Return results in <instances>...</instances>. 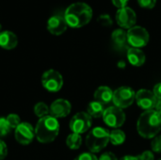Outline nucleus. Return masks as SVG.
Segmentation results:
<instances>
[{
	"mask_svg": "<svg viewBox=\"0 0 161 160\" xmlns=\"http://www.w3.org/2000/svg\"><path fill=\"white\" fill-rule=\"evenodd\" d=\"M92 8L84 2L71 4L64 12V18L68 26L72 28H80L88 25L92 18Z\"/></svg>",
	"mask_w": 161,
	"mask_h": 160,
	"instance_id": "1",
	"label": "nucleus"
},
{
	"mask_svg": "<svg viewBox=\"0 0 161 160\" xmlns=\"http://www.w3.org/2000/svg\"><path fill=\"white\" fill-rule=\"evenodd\" d=\"M161 129V116L155 110H146L137 122V130L143 139H154Z\"/></svg>",
	"mask_w": 161,
	"mask_h": 160,
	"instance_id": "2",
	"label": "nucleus"
},
{
	"mask_svg": "<svg viewBox=\"0 0 161 160\" xmlns=\"http://www.w3.org/2000/svg\"><path fill=\"white\" fill-rule=\"evenodd\" d=\"M59 133V123L51 115L39 119L35 126V138L41 143H50Z\"/></svg>",
	"mask_w": 161,
	"mask_h": 160,
	"instance_id": "3",
	"label": "nucleus"
},
{
	"mask_svg": "<svg viewBox=\"0 0 161 160\" xmlns=\"http://www.w3.org/2000/svg\"><path fill=\"white\" fill-rule=\"evenodd\" d=\"M109 142V132L104 127H94L86 137V146L91 153L95 154L105 149Z\"/></svg>",
	"mask_w": 161,
	"mask_h": 160,
	"instance_id": "4",
	"label": "nucleus"
},
{
	"mask_svg": "<svg viewBox=\"0 0 161 160\" xmlns=\"http://www.w3.org/2000/svg\"><path fill=\"white\" fill-rule=\"evenodd\" d=\"M127 43L134 48H142L149 42V32L141 25H135L127 30Z\"/></svg>",
	"mask_w": 161,
	"mask_h": 160,
	"instance_id": "5",
	"label": "nucleus"
},
{
	"mask_svg": "<svg viewBox=\"0 0 161 160\" xmlns=\"http://www.w3.org/2000/svg\"><path fill=\"white\" fill-rule=\"evenodd\" d=\"M42 85L49 92H58L63 86V77L59 72L49 69L42 75Z\"/></svg>",
	"mask_w": 161,
	"mask_h": 160,
	"instance_id": "6",
	"label": "nucleus"
},
{
	"mask_svg": "<svg viewBox=\"0 0 161 160\" xmlns=\"http://www.w3.org/2000/svg\"><path fill=\"white\" fill-rule=\"evenodd\" d=\"M136 98L135 91L130 87H120L113 92V99L112 102L114 103L115 107H118L122 109L127 108L130 107Z\"/></svg>",
	"mask_w": 161,
	"mask_h": 160,
	"instance_id": "7",
	"label": "nucleus"
},
{
	"mask_svg": "<svg viewBox=\"0 0 161 160\" xmlns=\"http://www.w3.org/2000/svg\"><path fill=\"white\" fill-rule=\"evenodd\" d=\"M103 120L105 124L111 128L117 129L121 127L125 122V113L118 107H108L105 109L103 114Z\"/></svg>",
	"mask_w": 161,
	"mask_h": 160,
	"instance_id": "8",
	"label": "nucleus"
},
{
	"mask_svg": "<svg viewBox=\"0 0 161 160\" xmlns=\"http://www.w3.org/2000/svg\"><path fill=\"white\" fill-rule=\"evenodd\" d=\"M69 127L73 133L84 134L92 127V117L87 112H78L71 119Z\"/></svg>",
	"mask_w": 161,
	"mask_h": 160,
	"instance_id": "9",
	"label": "nucleus"
},
{
	"mask_svg": "<svg viewBox=\"0 0 161 160\" xmlns=\"http://www.w3.org/2000/svg\"><path fill=\"white\" fill-rule=\"evenodd\" d=\"M116 22L123 29H129L136 25L137 15L134 9L129 7L118 8L116 12Z\"/></svg>",
	"mask_w": 161,
	"mask_h": 160,
	"instance_id": "10",
	"label": "nucleus"
},
{
	"mask_svg": "<svg viewBox=\"0 0 161 160\" xmlns=\"http://www.w3.org/2000/svg\"><path fill=\"white\" fill-rule=\"evenodd\" d=\"M15 140L22 145L30 144L35 138V128L25 122H22L15 128Z\"/></svg>",
	"mask_w": 161,
	"mask_h": 160,
	"instance_id": "11",
	"label": "nucleus"
},
{
	"mask_svg": "<svg viewBox=\"0 0 161 160\" xmlns=\"http://www.w3.org/2000/svg\"><path fill=\"white\" fill-rule=\"evenodd\" d=\"M135 101L137 102V105L141 108L146 111V110L155 109L158 98L156 97V95L152 91L146 89H141L136 92Z\"/></svg>",
	"mask_w": 161,
	"mask_h": 160,
	"instance_id": "12",
	"label": "nucleus"
},
{
	"mask_svg": "<svg viewBox=\"0 0 161 160\" xmlns=\"http://www.w3.org/2000/svg\"><path fill=\"white\" fill-rule=\"evenodd\" d=\"M50 109V115L56 119L58 118H64L67 117L72 110V105L71 103L66 99H57L55 100L51 106L49 107Z\"/></svg>",
	"mask_w": 161,
	"mask_h": 160,
	"instance_id": "13",
	"label": "nucleus"
},
{
	"mask_svg": "<svg viewBox=\"0 0 161 160\" xmlns=\"http://www.w3.org/2000/svg\"><path fill=\"white\" fill-rule=\"evenodd\" d=\"M68 25L64 18V15L55 14L51 16L47 21V30L55 36H59L67 30Z\"/></svg>",
	"mask_w": 161,
	"mask_h": 160,
	"instance_id": "14",
	"label": "nucleus"
},
{
	"mask_svg": "<svg viewBox=\"0 0 161 160\" xmlns=\"http://www.w3.org/2000/svg\"><path fill=\"white\" fill-rule=\"evenodd\" d=\"M18 44L17 36L8 30L0 32V47L5 50H11Z\"/></svg>",
	"mask_w": 161,
	"mask_h": 160,
	"instance_id": "15",
	"label": "nucleus"
},
{
	"mask_svg": "<svg viewBox=\"0 0 161 160\" xmlns=\"http://www.w3.org/2000/svg\"><path fill=\"white\" fill-rule=\"evenodd\" d=\"M126 56L129 63L135 67H140L143 65L146 60L145 54L143 53L142 50L139 48H134V47L128 48Z\"/></svg>",
	"mask_w": 161,
	"mask_h": 160,
	"instance_id": "16",
	"label": "nucleus"
},
{
	"mask_svg": "<svg viewBox=\"0 0 161 160\" xmlns=\"http://www.w3.org/2000/svg\"><path fill=\"white\" fill-rule=\"evenodd\" d=\"M113 92L114 91L110 88L107 86H101L94 91L93 97L95 101L101 103L102 105H108L113 99Z\"/></svg>",
	"mask_w": 161,
	"mask_h": 160,
	"instance_id": "17",
	"label": "nucleus"
},
{
	"mask_svg": "<svg viewBox=\"0 0 161 160\" xmlns=\"http://www.w3.org/2000/svg\"><path fill=\"white\" fill-rule=\"evenodd\" d=\"M111 40L117 47H124L127 43V33L123 28L116 29L111 34Z\"/></svg>",
	"mask_w": 161,
	"mask_h": 160,
	"instance_id": "18",
	"label": "nucleus"
},
{
	"mask_svg": "<svg viewBox=\"0 0 161 160\" xmlns=\"http://www.w3.org/2000/svg\"><path fill=\"white\" fill-rule=\"evenodd\" d=\"M105 108H104V105H102L101 103L97 102V101H92L89 104L88 108H87V113L92 117V118H100L103 117Z\"/></svg>",
	"mask_w": 161,
	"mask_h": 160,
	"instance_id": "19",
	"label": "nucleus"
},
{
	"mask_svg": "<svg viewBox=\"0 0 161 160\" xmlns=\"http://www.w3.org/2000/svg\"><path fill=\"white\" fill-rule=\"evenodd\" d=\"M125 141V133L120 129H114L109 132V142L113 145H122Z\"/></svg>",
	"mask_w": 161,
	"mask_h": 160,
	"instance_id": "20",
	"label": "nucleus"
},
{
	"mask_svg": "<svg viewBox=\"0 0 161 160\" xmlns=\"http://www.w3.org/2000/svg\"><path fill=\"white\" fill-rule=\"evenodd\" d=\"M82 144V138L79 134L72 133L66 139V145L71 150H77Z\"/></svg>",
	"mask_w": 161,
	"mask_h": 160,
	"instance_id": "21",
	"label": "nucleus"
},
{
	"mask_svg": "<svg viewBox=\"0 0 161 160\" xmlns=\"http://www.w3.org/2000/svg\"><path fill=\"white\" fill-rule=\"evenodd\" d=\"M34 114L37 117H39L40 119L43 118L45 116H48V115H50L49 107L43 102H39L34 107Z\"/></svg>",
	"mask_w": 161,
	"mask_h": 160,
	"instance_id": "22",
	"label": "nucleus"
},
{
	"mask_svg": "<svg viewBox=\"0 0 161 160\" xmlns=\"http://www.w3.org/2000/svg\"><path fill=\"white\" fill-rule=\"evenodd\" d=\"M6 119H7V122H8V124H9L10 128H14V129L22 123L20 117H19L17 114H15V113H10V114H8V115L6 117Z\"/></svg>",
	"mask_w": 161,
	"mask_h": 160,
	"instance_id": "23",
	"label": "nucleus"
},
{
	"mask_svg": "<svg viewBox=\"0 0 161 160\" xmlns=\"http://www.w3.org/2000/svg\"><path fill=\"white\" fill-rule=\"evenodd\" d=\"M10 126L7 122V119L4 117H0V138L7 136L10 131Z\"/></svg>",
	"mask_w": 161,
	"mask_h": 160,
	"instance_id": "24",
	"label": "nucleus"
},
{
	"mask_svg": "<svg viewBox=\"0 0 161 160\" xmlns=\"http://www.w3.org/2000/svg\"><path fill=\"white\" fill-rule=\"evenodd\" d=\"M98 23L104 26H111L113 22H112V19L111 17L108 15V14H101L98 19H97Z\"/></svg>",
	"mask_w": 161,
	"mask_h": 160,
	"instance_id": "25",
	"label": "nucleus"
},
{
	"mask_svg": "<svg viewBox=\"0 0 161 160\" xmlns=\"http://www.w3.org/2000/svg\"><path fill=\"white\" fill-rule=\"evenodd\" d=\"M151 147H152V151L156 152V153H161V135L157 136L153 139L152 142H151Z\"/></svg>",
	"mask_w": 161,
	"mask_h": 160,
	"instance_id": "26",
	"label": "nucleus"
},
{
	"mask_svg": "<svg viewBox=\"0 0 161 160\" xmlns=\"http://www.w3.org/2000/svg\"><path fill=\"white\" fill-rule=\"evenodd\" d=\"M138 3L143 8L151 9V8H155V6L157 4V0H138Z\"/></svg>",
	"mask_w": 161,
	"mask_h": 160,
	"instance_id": "27",
	"label": "nucleus"
},
{
	"mask_svg": "<svg viewBox=\"0 0 161 160\" xmlns=\"http://www.w3.org/2000/svg\"><path fill=\"white\" fill-rule=\"evenodd\" d=\"M75 160H98V158L92 153H83L76 157Z\"/></svg>",
	"mask_w": 161,
	"mask_h": 160,
	"instance_id": "28",
	"label": "nucleus"
},
{
	"mask_svg": "<svg viewBox=\"0 0 161 160\" xmlns=\"http://www.w3.org/2000/svg\"><path fill=\"white\" fill-rule=\"evenodd\" d=\"M139 160H155V156L152 151H144L138 156Z\"/></svg>",
	"mask_w": 161,
	"mask_h": 160,
	"instance_id": "29",
	"label": "nucleus"
},
{
	"mask_svg": "<svg viewBox=\"0 0 161 160\" xmlns=\"http://www.w3.org/2000/svg\"><path fill=\"white\" fill-rule=\"evenodd\" d=\"M8 156V146L7 144L0 139V160L5 159Z\"/></svg>",
	"mask_w": 161,
	"mask_h": 160,
	"instance_id": "30",
	"label": "nucleus"
},
{
	"mask_svg": "<svg viewBox=\"0 0 161 160\" xmlns=\"http://www.w3.org/2000/svg\"><path fill=\"white\" fill-rule=\"evenodd\" d=\"M98 160H118V158H117V157L113 153H111V152H105V153H103L100 156V157L98 158Z\"/></svg>",
	"mask_w": 161,
	"mask_h": 160,
	"instance_id": "31",
	"label": "nucleus"
},
{
	"mask_svg": "<svg viewBox=\"0 0 161 160\" xmlns=\"http://www.w3.org/2000/svg\"><path fill=\"white\" fill-rule=\"evenodd\" d=\"M112 1V4L117 7L118 8H123L125 7H127V3H128V0H111Z\"/></svg>",
	"mask_w": 161,
	"mask_h": 160,
	"instance_id": "32",
	"label": "nucleus"
},
{
	"mask_svg": "<svg viewBox=\"0 0 161 160\" xmlns=\"http://www.w3.org/2000/svg\"><path fill=\"white\" fill-rule=\"evenodd\" d=\"M153 92H154V94L156 95V97H157L158 99H160L161 98V83H158V84L154 87Z\"/></svg>",
	"mask_w": 161,
	"mask_h": 160,
	"instance_id": "33",
	"label": "nucleus"
},
{
	"mask_svg": "<svg viewBox=\"0 0 161 160\" xmlns=\"http://www.w3.org/2000/svg\"><path fill=\"white\" fill-rule=\"evenodd\" d=\"M155 110L161 116V98L160 99H158L157 101V104H156V108H155Z\"/></svg>",
	"mask_w": 161,
	"mask_h": 160,
	"instance_id": "34",
	"label": "nucleus"
},
{
	"mask_svg": "<svg viewBox=\"0 0 161 160\" xmlns=\"http://www.w3.org/2000/svg\"><path fill=\"white\" fill-rule=\"evenodd\" d=\"M120 160H139L138 159V157H135V156H125L123 157Z\"/></svg>",
	"mask_w": 161,
	"mask_h": 160,
	"instance_id": "35",
	"label": "nucleus"
},
{
	"mask_svg": "<svg viewBox=\"0 0 161 160\" xmlns=\"http://www.w3.org/2000/svg\"><path fill=\"white\" fill-rule=\"evenodd\" d=\"M1 28H2V26H1V25H0V32H1Z\"/></svg>",
	"mask_w": 161,
	"mask_h": 160,
	"instance_id": "36",
	"label": "nucleus"
},
{
	"mask_svg": "<svg viewBox=\"0 0 161 160\" xmlns=\"http://www.w3.org/2000/svg\"><path fill=\"white\" fill-rule=\"evenodd\" d=\"M158 160H161V158H160V159H158Z\"/></svg>",
	"mask_w": 161,
	"mask_h": 160,
	"instance_id": "37",
	"label": "nucleus"
}]
</instances>
